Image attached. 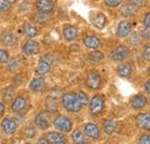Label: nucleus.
Returning a JSON list of instances; mask_svg holds the SVG:
<instances>
[{
	"mask_svg": "<svg viewBox=\"0 0 150 144\" xmlns=\"http://www.w3.org/2000/svg\"><path fill=\"white\" fill-rule=\"evenodd\" d=\"M46 108H47L49 112H57L58 111V104H57L54 98L49 97L46 99Z\"/></svg>",
	"mask_w": 150,
	"mask_h": 144,
	"instance_id": "bb28decb",
	"label": "nucleus"
},
{
	"mask_svg": "<svg viewBox=\"0 0 150 144\" xmlns=\"http://www.w3.org/2000/svg\"><path fill=\"white\" fill-rule=\"evenodd\" d=\"M8 61V52L5 50H0V62H7Z\"/></svg>",
	"mask_w": 150,
	"mask_h": 144,
	"instance_id": "e433bc0d",
	"label": "nucleus"
},
{
	"mask_svg": "<svg viewBox=\"0 0 150 144\" xmlns=\"http://www.w3.org/2000/svg\"><path fill=\"white\" fill-rule=\"evenodd\" d=\"M146 93H150V82L149 81H147V83H146Z\"/></svg>",
	"mask_w": 150,
	"mask_h": 144,
	"instance_id": "a18cd8bd",
	"label": "nucleus"
},
{
	"mask_svg": "<svg viewBox=\"0 0 150 144\" xmlns=\"http://www.w3.org/2000/svg\"><path fill=\"white\" fill-rule=\"evenodd\" d=\"M27 106H28V102H27L25 98H23V97H16L13 100L11 108H12V112L20 113V112H23L27 108Z\"/></svg>",
	"mask_w": 150,
	"mask_h": 144,
	"instance_id": "9d476101",
	"label": "nucleus"
},
{
	"mask_svg": "<svg viewBox=\"0 0 150 144\" xmlns=\"http://www.w3.org/2000/svg\"><path fill=\"white\" fill-rule=\"evenodd\" d=\"M75 95H76V98H77V100L80 102V104H81L82 106H84V105H87V104L89 103V98H88V96L86 95V92L79 91V92L75 93Z\"/></svg>",
	"mask_w": 150,
	"mask_h": 144,
	"instance_id": "cd10ccee",
	"label": "nucleus"
},
{
	"mask_svg": "<svg viewBox=\"0 0 150 144\" xmlns=\"http://www.w3.org/2000/svg\"><path fill=\"white\" fill-rule=\"evenodd\" d=\"M131 4H133L134 6H137V7H142L147 4V0H129Z\"/></svg>",
	"mask_w": 150,
	"mask_h": 144,
	"instance_id": "58836bf2",
	"label": "nucleus"
},
{
	"mask_svg": "<svg viewBox=\"0 0 150 144\" xmlns=\"http://www.w3.org/2000/svg\"><path fill=\"white\" fill-rule=\"evenodd\" d=\"M131 104H132V106H133V108H135V109H142V108H144L147 106L148 100H147V98H146L144 96H142V95H136V96H134V97L132 98Z\"/></svg>",
	"mask_w": 150,
	"mask_h": 144,
	"instance_id": "dca6fc26",
	"label": "nucleus"
},
{
	"mask_svg": "<svg viewBox=\"0 0 150 144\" xmlns=\"http://www.w3.org/2000/svg\"><path fill=\"white\" fill-rule=\"evenodd\" d=\"M51 64H52V59L50 58L49 54H46L44 58H42L39 60L37 65V73L40 75H45L51 71Z\"/></svg>",
	"mask_w": 150,
	"mask_h": 144,
	"instance_id": "423d86ee",
	"label": "nucleus"
},
{
	"mask_svg": "<svg viewBox=\"0 0 150 144\" xmlns=\"http://www.w3.org/2000/svg\"><path fill=\"white\" fill-rule=\"evenodd\" d=\"M23 134H24V135H25L28 138H31V137H34V136L36 135V130H35L34 126L28 125V126H25V128H24Z\"/></svg>",
	"mask_w": 150,
	"mask_h": 144,
	"instance_id": "c85d7f7f",
	"label": "nucleus"
},
{
	"mask_svg": "<svg viewBox=\"0 0 150 144\" xmlns=\"http://www.w3.org/2000/svg\"><path fill=\"white\" fill-rule=\"evenodd\" d=\"M136 6H134L133 4H125L121 8H120V14L124 18H132L136 14Z\"/></svg>",
	"mask_w": 150,
	"mask_h": 144,
	"instance_id": "a211bd4d",
	"label": "nucleus"
},
{
	"mask_svg": "<svg viewBox=\"0 0 150 144\" xmlns=\"http://www.w3.org/2000/svg\"><path fill=\"white\" fill-rule=\"evenodd\" d=\"M23 32H24L25 36L31 38V37H35L38 34V29L34 23L28 22V23H25V24L23 25Z\"/></svg>",
	"mask_w": 150,
	"mask_h": 144,
	"instance_id": "b1692460",
	"label": "nucleus"
},
{
	"mask_svg": "<svg viewBox=\"0 0 150 144\" xmlns=\"http://www.w3.org/2000/svg\"><path fill=\"white\" fill-rule=\"evenodd\" d=\"M117 71H118L119 76H121V77H129L132 75V72H133L132 64H129V62L121 64V65H119V67H118Z\"/></svg>",
	"mask_w": 150,
	"mask_h": 144,
	"instance_id": "412c9836",
	"label": "nucleus"
},
{
	"mask_svg": "<svg viewBox=\"0 0 150 144\" xmlns=\"http://www.w3.org/2000/svg\"><path fill=\"white\" fill-rule=\"evenodd\" d=\"M11 5L8 4L7 0H0V13H6L9 11Z\"/></svg>",
	"mask_w": 150,
	"mask_h": 144,
	"instance_id": "2f4dec72",
	"label": "nucleus"
},
{
	"mask_svg": "<svg viewBox=\"0 0 150 144\" xmlns=\"http://www.w3.org/2000/svg\"><path fill=\"white\" fill-rule=\"evenodd\" d=\"M72 140L74 141V143L76 144H81L84 141V136H83V133L80 130V129H76L73 131L72 134Z\"/></svg>",
	"mask_w": 150,
	"mask_h": 144,
	"instance_id": "a878e982",
	"label": "nucleus"
},
{
	"mask_svg": "<svg viewBox=\"0 0 150 144\" xmlns=\"http://www.w3.org/2000/svg\"><path fill=\"white\" fill-rule=\"evenodd\" d=\"M84 135L90 137V138H93V140H98L99 135H100L99 128L95 124H87L84 126Z\"/></svg>",
	"mask_w": 150,
	"mask_h": 144,
	"instance_id": "ddd939ff",
	"label": "nucleus"
},
{
	"mask_svg": "<svg viewBox=\"0 0 150 144\" xmlns=\"http://www.w3.org/2000/svg\"><path fill=\"white\" fill-rule=\"evenodd\" d=\"M8 1V4L9 5H12V4H15V2H18V0H7Z\"/></svg>",
	"mask_w": 150,
	"mask_h": 144,
	"instance_id": "de8ad7c7",
	"label": "nucleus"
},
{
	"mask_svg": "<svg viewBox=\"0 0 150 144\" xmlns=\"http://www.w3.org/2000/svg\"><path fill=\"white\" fill-rule=\"evenodd\" d=\"M24 144H29V143H24Z\"/></svg>",
	"mask_w": 150,
	"mask_h": 144,
	"instance_id": "09e8293b",
	"label": "nucleus"
},
{
	"mask_svg": "<svg viewBox=\"0 0 150 144\" xmlns=\"http://www.w3.org/2000/svg\"><path fill=\"white\" fill-rule=\"evenodd\" d=\"M143 58H146V60H150V45H146V50L143 51Z\"/></svg>",
	"mask_w": 150,
	"mask_h": 144,
	"instance_id": "ea45409f",
	"label": "nucleus"
},
{
	"mask_svg": "<svg viewBox=\"0 0 150 144\" xmlns=\"http://www.w3.org/2000/svg\"><path fill=\"white\" fill-rule=\"evenodd\" d=\"M1 127H2V130L6 133V134H13L16 131V128H18V124L11 119V118H6L2 120L1 122Z\"/></svg>",
	"mask_w": 150,
	"mask_h": 144,
	"instance_id": "4468645a",
	"label": "nucleus"
},
{
	"mask_svg": "<svg viewBox=\"0 0 150 144\" xmlns=\"http://www.w3.org/2000/svg\"><path fill=\"white\" fill-rule=\"evenodd\" d=\"M36 144H50V142L47 141V138H46V137H39Z\"/></svg>",
	"mask_w": 150,
	"mask_h": 144,
	"instance_id": "c03bdc74",
	"label": "nucleus"
},
{
	"mask_svg": "<svg viewBox=\"0 0 150 144\" xmlns=\"http://www.w3.org/2000/svg\"><path fill=\"white\" fill-rule=\"evenodd\" d=\"M141 37L143 38V39H149V37H150V35H149V29H147L146 28V30H142V32H141Z\"/></svg>",
	"mask_w": 150,
	"mask_h": 144,
	"instance_id": "37998d69",
	"label": "nucleus"
},
{
	"mask_svg": "<svg viewBox=\"0 0 150 144\" xmlns=\"http://www.w3.org/2000/svg\"><path fill=\"white\" fill-rule=\"evenodd\" d=\"M104 2H105L106 6L114 8V7H118L122 2V0H104Z\"/></svg>",
	"mask_w": 150,
	"mask_h": 144,
	"instance_id": "c9c22d12",
	"label": "nucleus"
},
{
	"mask_svg": "<svg viewBox=\"0 0 150 144\" xmlns=\"http://www.w3.org/2000/svg\"><path fill=\"white\" fill-rule=\"evenodd\" d=\"M136 122L137 126L141 129L144 130H149L150 129V115L149 113H141L136 116Z\"/></svg>",
	"mask_w": 150,
	"mask_h": 144,
	"instance_id": "f3484780",
	"label": "nucleus"
},
{
	"mask_svg": "<svg viewBox=\"0 0 150 144\" xmlns=\"http://www.w3.org/2000/svg\"><path fill=\"white\" fill-rule=\"evenodd\" d=\"M83 44H84V46L88 47V49L96 50V49L99 47V45H100V40H99L96 36H88L84 38Z\"/></svg>",
	"mask_w": 150,
	"mask_h": 144,
	"instance_id": "4be33fe9",
	"label": "nucleus"
},
{
	"mask_svg": "<svg viewBox=\"0 0 150 144\" xmlns=\"http://www.w3.org/2000/svg\"><path fill=\"white\" fill-rule=\"evenodd\" d=\"M4 113H5V106H4V104L0 102V115L4 114Z\"/></svg>",
	"mask_w": 150,
	"mask_h": 144,
	"instance_id": "49530a36",
	"label": "nucleus"
},
{
	"mask_svg": "<svg viewBox=\"0 0 150 144\" xmlns=\"http://www.w3.org/2000/svg\"><path fill=\"white\" fill-rule=\"evenodd\" d=\"M36 7L40 13L50 14L54 9V2L52 0H36Z\"/></svg>",
	"mask_w": 150,
	"mask_h": 144,
	"instance_id": "0eeeda50",
	"label": "nucleus"
},
{
	"mask_svg": "<svg viewBox=\"0 0 150 144\" xmlns=\"http://www.w3.org/2000/svg\"><path fill=\"white\" fill-rule=\"evenodd\" d=\"M46 138L50 142V144H66L67 142L65 135H62L61 133H56V131H50L46 135Z\"/></svg>",
	"mask_w": 150,
	"mask_h": 144,
	"instance_id": "9b49d317",
	"label": "nucleus"
},
{
	"mask_svg": "<svg viewBox=\"0 0 150 144\" xmlns=\"http://www.w3.org/2000/svg\"><path fill=\"white\" fill-rule=\"evenodd\" d=\"M105 23H106V18H105V15L102 14V13H98V14L96 15V18H94V25L97 27V28H99V29H102V28H104Z\"/></svg>",
	"mask_w": 150,
	"mask_h": 144,
	"instance_id": "393cba45",
	"label": "nucleus"
},
{
	"mask_svg": "<svg viewBox=\"0 0 150 144\" xmlns=\"http://www.w3.org/2000/svg\"><path fill=\"white\" fill-rule=\"evenodd\" d=\"M74 144H76V143H74Z\"/></svg>",
	"mask_w": 150,
	"mask_h": 144,
	"instance_id": "8fccbe9b",
	"label": "nucleus"
},
{
	"mask_svg": "<svg viewBox=\"0 0 150 144\" xmlns=\"http://www.w3.org/2000/svg\"><path fill=\"white\" fill-rule=\"evenodd\" d=\"M64 37L68 42L75 40L77 38V29L74 25H66L64 28Z\"/></svg>",
	"mask_w": 150,
	"mask_h": 144,
	"instance_id": "aec40b11",
	"label": "nucleus"
},
{
	"mask_svg": "<svg viewBox=\"0 0 150 144\" xmlns=\"http://www.w3.org/2000/svg\"><path fill=\"white\" fill-rule=\"evenodd\" d=\"M140 144H150V137L149 135H141L140 140H139Z\"/></svg>",
	"mask_w": 150,
	"mask_h": 144,
	"instance_id": "4c0bfd02",
	"label": "nucleus"
},
{
	"mask_svg": "<svg viewBox=\"0 0 150 144\" xmlns=\"http://www.w3.org/2000/svg\"><path fill=\"white\" fill-rule=\"evenodd\" d=\"M53 125L57 129H59L60 131H64V133H68L71 131L72 126H73V122L72 120L66 116V115H58L56 119L53 120Z\"/></svg>",
	"mask_w": 150,
	"mask_h": 144,
	"instance_id": "f03ea898",
	"label": "nucleus"
},
{
	"mask_svg": "<svg viewBox=\"0 0 150 144\" xmlns=\"http://www.w3.org/2000/svg\"><path fill=\"white\" fill-rule=\"evenodd\" d=\"M13 88H6L4 90V100L5 102H11L13 98Z\"/></svg>",
	"mask_w": 150,
	"mask_h": 144,
	"instance_id": "c756f323",
	"label": "nucleus"
},
{
	"mask_svg": "<svg viewBox=\"0 0 150 144\" xmlns=\"http://www.w3.org/2000/svg\"><path fill=\"white\" fill-rule=\"evenodd\" d=\"M150 13H146V16H144V20H143V23H144V25H146V28L147 29H149L150 28Z\"/></svg>",
	"mask_w": 150,
	"mask_h": 144,
	"instance_id": "a19ab883",
	"label": "nucleus"
},
{
	"mask_svg": "<svg viewBox=\"0 0 150 144\" xmlns=\"http://www.w3.org/2000/svg\"><path fill=\"white\" fill-rule=\"evenodd\" d=\"M132 30V24L128 21H120L117 28V36L120 38H125L129 35Z\"/></svg>",
	"mask_w": 150,
	"mask_h": 144,
	"instance_id": "1a4fd4ad",
	"label": "nucleus"
},
{
	"mask_svg": "<svg viewBox=\"0 0 150 144\" xmlns=\"http://www.w3.org/2000/svg\"><path fill=\"white\" fill-rule=\"evenodd\" d=\"M0 40L6 46H14L16 44V37L11 31H4L0 35Z\"/></svg>",
	"mask_w": 150,
	"mask_h": 144,
	"instance_id": "2eb2a0df",
	"label": "nucleus"
},
{
	"mask_svg": "<svg viewBox=\"0 0 150 144\" xmlns=\"http://www.w3.org/2000/svg\"><path fill=\"white\" fill-rule=\"evenodd\" d=\"M22 51H23V53L27 54V55L37 54L39 52V45H38L37 42H35V40H28V42H25L23 44Z\"/></svg>",
	"mask_w": 150,
	"mask_h": 144,
	"instance_id": "6e6552de",
	"label": "nucleus"
},
{
	"mask_svg": "<svg viewBox=\"0 0 150 144\" xmlns=\"http://www.w3.org/2000/svg\"><path fill=\"white\" fill-rule=\"evenodd\" d=\"M110 56H111L113 61H124V60H126L127 58L131 56V51L127 46L120 45V46H118L113 50L110 54Z\"/></svg>",
	"mask_w": 150,
	"mask_h": 144,
	"instance_id": "7ed1b4c3",
	"label": "nucleus"
},
{
	"mask_svg": "<svg viewBox=\"0 0 150 144\" xmlns=\"http://www.w3.org/2000/svg\"><path fill=\"white\" fill-rule=\"evenodd\" d=\"M20 66V60L19 59H12L9 62H8V69L14 72L16 68H19Z\"/></svg>",
	"mask_w": 150,
	"mask_h": 144,
	"instance_id": "7c9ffc66",
	"label": "nucleus"
},
{
	"mask_svg": "<svg viewBox=\"0 0 150 144\" xmlns=\"http://www.w3.org/2000/svg\"><path fill=\"white\" fill-rule=\"evenodd\" d=\"M35 20H36L37 22H40V23H45V22H47L49 18L46 16V14L39 12L37 14H35Z\"/></svg>",
	"mask_w": 150,
	"mask_h": 144,
	"instance_id": "f704fd0d",
	"label": "nucleus"
},
{
	"mask_svg": "<svg viewBox=\"0 0 150 144\" xmlns=\"http://www.w3.org/2000/svg\"><path fill=\"white\" fill-rule=\"evenodd\" d=\"M61 102H62L64 107L66 108L68 112H72V113L80 112L81 108L83 107V106L80 104V102L77 100L76 95L73 93V92H67V93L62 95V97H61Z\"/></svg>",
	"mask_w": 150,
	"mask_h": 144,
	"instance_id": "f257e3e1",
	"label": "nucleus"
},
{
	"mask_svg": "<svg viewBox=\"0 0 150 144\" xmlns=\"http://www.w3.org/2000/svg\"><path fill=\"white\" fill-rule=\"evenodd\" d=\"M45 85H46L45 80L42 77H36L30 82V89L34 92H40L42 90H44Z\"/></svg>",
	"mask_w": 150,
	"mask_h": 144,
	"instance_id": "6ab92c4d",
	"label": "nucleus"
},
{
	"mask_svg": "<svg viewBox=\"0 0 150 144\" xmlns=\"http://www.w3.org/2000/svg\"><path fill=\"white\" fill-rule=\"evenodd\" d=\"M35 124L36 126L39 127L40 129H47L50 124H49V113L47 112H42L36 115L35 118Z\"/></svg>",
	"mask_w": 150,
	"mask_h": 144,
	"instance_id": "f8f14e48",
	"label": "nucleus"
},
{
	"mask_svg": "<svg viewBox=\"0 0 150 144\" xmlns=\"http://www.w3.org/2000/svg\"><path fill=\"white\" fill-rule=\"evenodd\" d=\"M50 92H51V93H50V97H52V98H54V99L62 97V91L60 90L59 88H53V89H51Z\"/></svg>",
	"mask_w": 150,
	"mask_h": 144,
	"instance_id": "473e14b6",
	"label": "nucleus"
},
{
	"mask_svg": "<svg viewBox=\"0 0 150 144\" xmlns=\"http://www.w3.org/2000/svg\"><path fill=\"white\" fill-rule=\"evenodd\" d=\"M117 127H118V122L115 120H112V119H106L104 120L103 122V129L106 134H112L117 130Z\"/></svg>",
	"mask_w": 150,
	"mask_h": 144,
	"instance_id": "5701e85b",
	"label": "nucleus"
},
{
	"mask_svg": "<svg viewBox=\"0 0 150 144\" xmlns=\"http://www.w3.org/2000/svg\"><path fill=\"white\" fill-rule=\"evenodd\" d=\"M89 58L94 61H100L104 59V54L102 52H93L91 54H89Z\"/></svg>",
	"mask_w": 150,
	"mask_h": 144,
	"instance_id": "72a5a7b5",
	"label": "nucleus"
},
{
	"mask_svg": "<svg viewBox=\"0 0 150 144\" xmlns=\"http://www.w3.org/2000/svg\"><path fill=\"white\" fill-rule=\"evenodd\" d=\"M89 107H90V113L93 115L100 114L102 111H103V108H104V98L102 96H99V95L94 96L91 98V100H90Z\"/></svg>",
	"mask_w": 150,
	"mask_h": 144,
	"instance_id": "20e7f679",
	"label": "nucleus"
},
{
	"mask_svg": "<svg viewBox=\"0 0 150 144\" xmlns=\"http://www.w3.org/2000/svg\"><path fill=\"white\" fill-rule=\"evenodd\" d=\"M131 43H132V44H135V45H139L140 40H139V36H137V34H136V32H134V34L132 35Z\"/></svg>",
	"mask_w": 150,
	"mask_h": 144,
	"instance_id": "79ce46f5",
	"label": "nucleus"
},
{
	"mask_svg": "<svg viewBox=\"0 0 150 144\" xmlns=\"http://www.w3.org/2000/svg\"><path fill=\"white\" fill-rule=\"evenodd\" d=\"M86 83L87 85L93 89V90H96L100 87L102 84V77L99 75V73L97 72H90L88 75H87V80H86Z\"/></svg>",
	"mask_w": 150,
	"mask_h": 144,
	"instance_id": "39448f33",
	"label": "nucleus"
}]
</instances>
